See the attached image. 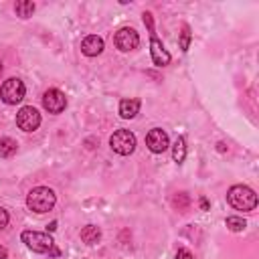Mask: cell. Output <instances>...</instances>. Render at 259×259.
I'll list each match as a JSON object with an SVG mask.
<instances>
[{
	"mask_svg": "<svg viewBox=\"0 0 259 259\" xmlns=\"http://www.w3.org/2000/svg\"><path fill=\"white\" fill-rule=\"evenodd\" d=\"M138 111H140V99L130 97V99H121V101H119V115H121L123 119L136 117Z\"/></svg>",
	"mask_w": 259,
	"mask_h": 259,
	"instance_id": "7c38bea8",
	"label": "cell"
},
{
	"mask_svg": "<svg viewBox=\"0 0 259 259\" xmlns=\"http://www.w3.org/2000/svg\"><path fill=\"white\" fill-rule=\"evenodd\" d=\"M99 239H101V231H99V227H95V225H87V227L81 229V241H83V243H87V245H95Z\"/></svg>",
	"mask_w": 259,
	"mask_h": 259,
	"instance_id": "4fadbf2b",
	"label": "cell"
},
{
	"mask_svg": "<svg viewBox=\"0 0 259 259\" xmlns=\"http://www.w3.org/2000/svg\"><path fill=\"white\" fill-rule=\"evenodd\" d=\"M16 150H18V142H16V140H12V138H2V140H0V156H2V158L14 156Z\"/></svg>",
	"mask_w": 259,
	"mask_h": 259,
	"instance_id": "5bb4252c",
	"label": "cell"
},
{
	"mask_svg": "<svg viewBox=\"0 0 259 259\" xmlns=\"http://www.w3.org/2000/svg\"><path fill=\"white\" fill-rule=\"evenodd\" d=\"M8 257V251H6V247H0V259H6Z\"/></svg>",
	"mask_w": 259,
	"mask_h": 259,
	"instance_id": "603a6c76",
	"label": "cell"
},
{
	"mask_svg": "<svg viewBox=\"0 0 259 259\" xmlns=\"http://www.w3.org/2000/svg\"><path fill=\"white\" fill-rule=\"evenodd\" d=\"M172 204H174V208H178L180 212H184V210L190 206V196H188L186 192H178V194H174Z\"/></svg>",
	"mask_w": 259,
	"mask_h": 259,
	"instance_id": "e0dca14e",
	"label": "cell"
},
{
	"mask_svg": "<svg viewBox=\"0 0 259 259\" xmlns=\"http://www.w3.org/2000/svg\"><path fill=\"white\" fill-rule=\"evenodd\" d=\"M16 125L22 132H34L40 125V113L32 105H24L16 113Z\"/></svg>",
	"mask_w": 259,
	"mask_h": 259,
	"instance_id": "52a82bcc",
	"label": "cell"
},
{
	"mask_svg": "<svg viewBox=\"0 0 259 259\" xmlns=\"http://www.w3.org/2000/svg\"><path fill=\"white\" fill-rule=\"evenodd\" d=\"M168 134L164 132V130H160V127H154V130H150L148 132V136H146V146L154 152V154H162L164 150H168Z\"/></svg>",
	"mask_w": 259,
	"mask_h": 259,
	"instance_id": "30bf717a",
	"label": "cell"
},
{
	"mask_svg": "<svg viewBox=\"0 0 259 259\" xmlns=\"http://www.w3.org/2000/svg\"><path fill=\"white\" fill-rule=\"evenodd\" d=\"M190 47V26L188 24H182V32H180V49L182 51H188Z\"/></svg>",
	"mask_w": 259,
	"mask_h": 259,
	"instance_id": "d6986e66",
	"label": "cell"
},
{
	"mask_svg": "<svg viewBox=\"0 0 259 259\" xmlns=\"http://www.w3.org/2000/svg\"><path fill=\"white\" fill-rule=\"evenodd\" d=\"M55 229H57V221H53V223L49 225V231H55Z\"/></svg>",
	"mask_w": 259,
	"mask_h": 259,
	"instance_id": "cb8c5ba5",
	"label": "cell"
},
{
	"mask_svg": "<svg viewBox=\"0 0 259 259\" xmlns=\"http://www.w3.org/2000/svg\"><path fill=\"white\" fill-rule=\"evenodd\" d=\"M42 105L49 113H61L67 107V97L59 89H47L42 95Z\"/></svg>",
	"mask_w": 259,
	"mask_h": 259,
	"instance_id": "9c48e42d",
	"label": "cell"
},
{
	"mask_svg": "<svg viewBox=\"0 0 259 259\" xmlns=\"http://www.w3.org/2000/svg\"><path fill=\"white\" fill-rule=\"evenodd\" d=\"M24 83L18 79V77H10V79H6L4 83H2V87H0V99L4 101V103H8V105H16L18 101H22V97H24Z\"/></svg>",
	"mask_w": 259,
	"mask_h": 259,
	"instance_id": "5b68a950",
	"label": "cell"
},
{
	"mask_svg": "<svg viewBox=\"0 0 259 259\" xmlns=\"http://www.w3.org/2000/svg\"><path fill=\"white\" fill-rule=\"evenodd\" d=\"M57 202V194L49 188V186H36L28 192L26 196V206L32 210V212H49Z\"/></svg>",
	"mask_w": 259,
	"mask_h": 259,
	"instance_id": "7a4b0ae2",
	"label": "cell"
},
{
	"mask_svg": "<svg viewBox=\"0 0 259 259\" xmlns=\"http://www.w3.org/2000/svg\"><path fill=\"white\" fill-rule=\"evenodd\" d=\"M227 200L237 210H253L257 206V194L245 184L231 186L229 192H227Z\"/></svg>",
	"mask_w": 259,
	"mask_h": 259,
	"instance_id": "3957f363",
	"label": "cell"
},
{
	"mask_svg": "<svg viewBox=\"0 0 259 259\" xmlns=\"http://www.w3.org/2000/svg\"><path fill=\"white\" fill-rule=\"evenodd\" d=\"M225 225H227V227H229L233 233H241V231L247 227V223H245L241 217H227Z\"/></svg>",
	"mask_w": 259,
	"mask_h": 259,
	"instance_id": "ac0fdd59",
	"label": "cell"
},
{
	"mask_svg": "<svg viewBox=\"0 0 259 259\" xmlns=\"http://www.w3.org/2000/svg\"><path fill=\"white\" fill-rule=\"evenodd\" d=\"M172 158H174L176 164H182L184 158H186V142H184L182 136L176 140V144H174V148H172Z\"/></svg>",
	"mask_w": 259,
	"mask_h": 259,
	"instance_id": "9a60e30c",
	"label": "cell"
},
{
	"mask_svg": "<svg viewBox=\"0 0 259 259\" xmlns=\"http://www.w3.org/2000/svg\"><path fill=\"white\" fill-rule=\"evenodd\" d=\"M144 24H146L148 30H150V55H152L154 65L166 67L172 57H170V53L164 49L162 40L156 36V32H154V20H152V14H150V12H144Z\"/></svg>",
	"mask_w": 259,
	"mask_h": 259,
	"instance_id": "277c9868",
	"label": "cell"
},
{
	"mask_svg": "<svg viewBox=\"0 0 259 259\" xmlns=\"http://www.w3.org/2000/svg\"><path fill=\"white\" fill-rule=\"evenodd\" d=\"M200 206H202V210H208V200H206L204 196L200 198Z\"/></svg>",
	"mask_w": 259,
	"mask_h": 259,
	"instance_id": "7402d4cb",
	"label": "cell"
},
{
	"mask_svg": "<svg viewBox=\"0 0 259 259\" xmlns=\"http://www.w3.org/2000/svg\"><path fill=\"white\" fill-rule=\"evenodd\" d=\"M113 42H115V47H117L119 51L130 53V51L138 49V45H140V36H138V32H136L134 28L123 26V28H119V30L115 32Z\"/></svg>",
	"mask_w": 259,
	"mask_h": 259,
	"instance_id": "ba28073f",
	"label": "cell"
},
{
	"mask_svg": "<svg viewBox=\"0 0 259 259\" xmlns=\"http://www.w3.org/2000/svg\"><path fill=\"white\" fill-rule=\"evenodd\" d=\"M0 73H2V61H0Z\"/></svg>",
	"mask_w": 259,
	"mask_h": 259,
	"instance_id": "d4e9b609",
	"label": "cell"
},
{
	"mask_svg": "<svg viewBox=\"0 0 259 259\" xmlns=\"http://www.w3.org/2000/svg\"><path fill=\"white\" fill-rule=\"evenodd\" d=\"M14 10H16V14H18L20 18H28V16H32V12H34V2H30V0H20V2L14 4Z\"/></svg>",
	"mask_w": 259,
	"mask_h": 259,
	"instance_id": "2e32d148",
	"label": "cell"
},
{
	"mask_svg": "<svg viewBox=\"0 0 259 259\" xmlns=\"http://www.w3.org/2000/svg\"><path fill=\"white\" fill-rule=\"evenodd\" d=\"M20 239H22V243H24L30 251H34V253H49L51 257H59V255H61V251L55 247L53 237L47 235V233L24 231V233L20 235Z\"/></svg>",
	"mask_w": 259,
	"mask_h": 259,
	"instance_id": "6da1fadb",
	"label": "cell"
},
{
	"mask_svg": "<svg viewBox=\"0 0 259 259\" xmlns=\"http://www.w3.org/2000/svg\"><path fill=\"white\" fill-rule=\"evenodd\" d=\"M176 259H194V257H192V253H190V251H186V249H178Z\"/></svg>",
	"mask_w": 259,
	"mask_h": 259,
	"instance_id": "44dd1931",
	"label": "cell"
},
{
	"mask_svg": "<svg viewBox=\"0 0 259 259\" xmlns=\"http://www.w3.org/2000/svg\"><path fill=\"white\" fill-rule=\"evenodd\" d=\"M103 47H105V45H103V38H101V36L89 34V36H85L83 42H81V53L87 55V57H97V55L103 53Z\"/></svg>",
	"mask_w": 259,
	"mask_h": 259,
	"instance_id": "8fae6325",
	"label": "cell"
},
{
	"mask_svg": "<svg viewBox=\"0 0 259 259\" xmlns=\"http://www.w3.org/2000/svg\"><path fill=\"white\" fill-rule=\"evenodd\" d=\"M6 225H8V212H6V210L0 206V231H2Z\"/></svg>",
	"mask_w": 259,
	"mask_h": 259,
	"instance_id": "ffe728a7",
	"label": "cell"
},
{
	"mask_svg": "<svg viewBox=\"0 0 259 259\" xmlns=\"http://www.w3.org/2000/svg\"><path fill=\"white\" fill-rule=\"evenodd\" d=\"M109 146H111L113 152H117L121 156H127L136 150V136L130 130H115L109 138Z\"/></svg>",
	"mask_w": 259,
	"mask_h": 259,
	"instance_id": "8992f818",
	"label": "cell"
}]
</instances>
